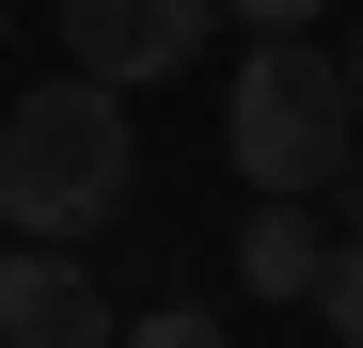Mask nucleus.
I'll return each instance as SVG.
<instances>
[{
    "label": "nucleus",
    "instance_id": "f257e3e1",
    "mask_svg": "<svg viewBox=\"0 0 363 348\" xmlns=\"http://www.w3.org/2000/svg\"><path fill=\"white\" fill-rule=\"evenodd\" d=\"M127 190H143V127H127V95H95V80H32L16 111H0V238L79 254Z\"/></svg>",
    "mask_w": 363,
    "mask_h": 348
},
{
    "label": "nucleus",
    "instance_id": "f03ea898",
    "mask_svg": "<svg viewBox=\"0 0 363 348\" xmlns=\"http://www.w3.org/2000/svg\"><path fill=\"white\" fill-rule=\"evenodd\" d=\"M221 158L253 174L269 206H316L332 174L363 158V111H347V80H332L300 32H253V48H237V80H221Z\"/></svg>",
    "mask_w": 363,
    "mask_h": 348
},
{
    "label": "nucleus",
    "instance_id": "7ed1b4c3",
    "mask_svg": "<svg viewBox=\"0 0 363 348\" xmlns=\"http://www.w3.org/2000/svg\"><path fill=\"white\" fill-rule=\"evenodd\" d=\"M206 16L221 0H64V80H95V95L190 80L206 64Z\"/></svg>",
    "mask_w": 363,
    "mask_h": 348
},
{
    "label": "nucleus",
    "instance_id": "20e7f679",
    "mask_svg": "<svg viewBox=\"0 0 363 348\" xmlns=\"http://www.w3.org/2000/svg\"><path fill=\"white\" fill-rule=\"evenodd\" d=\"M127 317L95 301V269L79 254H32V238H0V348H111Z\"/></svg>",
    "mask_w": 363,
    "mask_h": 348
},
{
    "label": "nucleus",
    "instance_id": "39448f33",
    "mask_svg": "<svg viewBox=\"0 0 363 348\" xmlns=\"http://www.w3.org/2000/svg\"><path fill=\"white\" fill-rule=\"evenodd\" d=\"M316 269H332L316 206H253L237 222V285H253V301H316Z\"/></svg>",
    "mask_w": 363,
    "mask_h": 348
},
{
    "label": "nucleus",
    "instance_id": "423d86ee",
    "mask_svg": "<svg viewBox=\"0 0 363 348\" xmlns=\"http://www.w3.org/2000/svg\"><path fill=\"white\" fill-rule=\"evenodd\" d=\"M111 348H237L206 301H158V317H127V332H111Z\"/></svg>",
    "mask_w": 363,
    "mask_h": 348
},
{
    "label": "nucleus",
    "instance_id": "0eeeda50",
    "mask_svg": "<svg viewBox=\"0 0 363 348\" xmlns=\"http://www.w3.org/2000/svg\"><path fill=\"white\" fill-rule=\"evenodd\" d=\"M316 317H332V332H347V348H363V238H347V254H332V269H316Z\"/></svg>",
    "mask_w": 363,
    "mask_h": 348
},
{
    "label": "nucleus",
    "instance_id": "6e6552de",
    "mask_svg": "<svg viewBox=\"0 0 363 348\" xmlns=\"http://www.w3.org/2000/svg\"><path fill=\"white\" fill-rule=\"evenodd\" d=\"M221 16H237V32H316L332 0H221Z\"/></svg>",
    "mask_w": 363,
    "mask_h": 348
},
{
    "label": "nucleus",
    "instance_id": "1a4fd4ad",
    "mask_svg": "<svg viewBox=\"0 0 363 348\" xmlns=\"http://www.w3.org/2000/svg\"><path fill=\"white\" fill-rule=\"evenodd\" d=\"M332 206H347V238H363V158H347V174H332Z\"/></svg>",
    "mask_w": 363,
    "mask_h": 348
},
{
    "label": "nucleus",
    "instance_id": "9d476101",
    "mask_svg": "<svg viewBox=\"0 0 363 348\" xmlns=\"http://www.w3.org/2000/svg\"><path fill=\"white\" fill-rule=\"evenodd\" d=\"M332 80H347V111H363V32H347V64H332Z\"/></svg>",
    "mask_w": 363,
    "mask_h": 348
},
{
    "label": "nucleus",
    "instance_id": "9b49d317",
    "mask_svg": "<svg viewBox=\"0 0 363 348\" xmlns=\"http://www.w3.org/2000/svg\"><path fill=\"white\" fill-rule=\"evenodd\" d=\"M0 32H16V0H0Z\"/></svg>",
    "mask_w": 363,
    "mask_h": 348
}]
</instances>
